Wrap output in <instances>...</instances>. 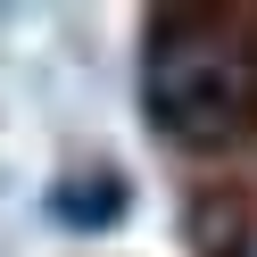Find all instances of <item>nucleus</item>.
<instances>
[{
    "label": "nucleus",
    "instance_id": "obj_1",
    "mask_svg": "<svg viewBox=\"0 0 257 257\" xmlns=\"http://www.w3.org/2000/svg\"><path fill=\"white\" fill-rule=\"evenodd\" d=\"M141 100L150 124L191 150H216L257 116V50L232 25H158L141 58Z\"/></svg>",
    "mask_w": 257,
    "mask_h": 257
},
{
    "label": "nucleus",
    "instance_id": "obj_2",
    "mask_svg": "<svg viewBox=\"0 0 257 257\" xmlns=\"http://www.w3.org/2000/svg\"><path fill=\"white\" fill-rule=\"evenodd\" d=\"M100 207H116V183H75V191H58V216H100Z\"/></svg>",
    "mask_w": 257,
    "mask_h": 257
},
{
    "label": "nucleus",
    "instance_id": "obj_3",
    "mask_svg": "<svg viewBox=\"0 0 257 257\" xmlns=\"http://www.w3.org/2000/svg\"><path fill=\"white\" fill-rule=\"evenodd\" d=\"M240 257H257V240H249V249H240Z\"/></svg>",
    "mask_w": 257,
    "mask_h": 257
}]
</instances>
